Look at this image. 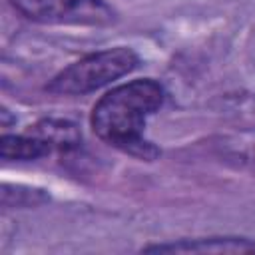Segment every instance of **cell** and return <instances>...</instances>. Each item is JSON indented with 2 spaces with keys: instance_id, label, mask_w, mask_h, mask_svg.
<instances>
[{
  "instance_id": "3",
  "label": "cell",
  "mask_w": 255,
  "mask_h": 255,
  "mask_svg": "<svg viewBox=\"0 0 255 255\" xmlns=\"http://www.w3.org/2000/svg\"><path fill=\"white\" fill-rule=\"evenodd\" d=\"M28 20L38 24L66 26H110L118 20L106 0H10Z\"/></svg>"
},
{
  "instance_id": "5",
  "label": "cell",
  "mask_w": 255,
  "mask_h": 255,
  "mask_svg": "<svg viewBox=\"0 0 255 255\" xmlns=\"http://www.w3.org/2000/svg\"><path fill=\"white\" fill-rule=\"evenodd\" d=\"M54 151V147L34 135V133H22V135H10L4 133L0 137V155L6 161H36L40 157H46Z\"/></svg>"
},
{
  "instance_id": "7",
  "label": "cell",
  "mask_w": 255,
  "mask_h": 255,
  "mask_svg": "<svg viewBox=\"0 0 255 255\" xmlns=\"http://www.w3.org/2000/svg\"><path fill=\"white\" fill-rule=\"evenodd\" d=\"M48 199L50 197L42 189L16 185L14 191H10V187L6 183L2 187V205L4 207H32V205H40Z\"/></svg>"
},
{
  "instance_id": "1",
  "label": "cell",
  "mask_w": 255,
  "mask_h": 255,
  "mask_svg": "<svg viewBox=\"0 0 255 255\" xmlns=\"http://www.w3.org/2000/svg\"><path fill=\"white\" fill-rule=\"evenodd\" d=\"M163 86L151 78L120 84L92 108V129L108 145L151 161L159 155V149L143 137V128L145 120L163 106Z\"/></svg>"
},
{
  "instance_id": "6",
  "label": "cell",
  "mask_w": 255,
  "mask_h": 255,
  "mask_svg": "<svg viewBox=\"0 0 255 255\" xmlns=\"http://www.w3.org/2000/svg\"><path fill=\"white\" fill-rule=\"evenodd\" d=\"M28 133L46 139L54 147V151H70L82 143V133L78 126L68 120H40L38 124L30 126Z\"/></svg>"
},
{
  "instance_id": "2",
  "label": "cell",
  "mask_w": 255,
  "mask_h": 255,
  "mask_svg": "<svg viewBox=\"0 0 255 255\" xmlns=\"http://www.w3.org/2000/svg\"><path fill=\"white\" fill-rule=\"evenodd\" d=\"M137 66L139 56L128 46L92 52L60 70L46 84V92L56 96H84L120 80Z\"/></svg>"
},
{
  "instance_id": "4",
  "label": "cell",
  "mask_w": 255,
  "mask_h": 255,
  "mask_svg": "<svg viewBox=\"0 0 255 255\" xmlns=\"http://www.w3.org/2000/svg\"><path fill=\"white\" fill-rule=\"evenodd\" d=\"M143 251H157V253H245L255 251V241L245 237H205V239H181L173 243H157L147 245Z\"/></svg>"
}]
</instances>
